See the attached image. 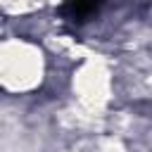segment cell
I'll return each mask as SVG.
<instances>
[{
	"instance_id": "6da1fadb",
	"label": "cell",
	"mask_w": 152,
	"mask_h": 152,
	"mask_svg": "<svg viewBox=\"0 0 152 152\" xmlns=\"http://www.w3.org/2000/svg\"><path fill=\"white\" fill-rule=\"evenodd\" d=\"M100 0H66L64 2V14L69 19H83L93 10H97Z\"/></svg>"
}]
</instances>
